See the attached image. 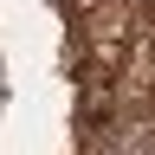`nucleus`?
Listing matches in <instances>:
<instances>
[{"instance_id": "nucleus-1", "label": "nucleus", "mask_w": 155, "mask_h": 155, "mask_svg": "<svg viewBox=\"0 0 155 155\" xmlns=\"http://www.w3.org/2000/svg\"><path fill=\"white\" fill-rule=\"evenodd\" d=\"M84 52H91V65H104V71H123L129 58H136V13H129V0L91 7V19H84Z\"/></svg>"}, {"instance_id": "nucleus-2", "label": "nucleus", "mask_w": 155, "mask_h": 155, "mask_svg": "<svg viewBox=\"0 0 155 155\" xmlns=\"http://www.w3.org/2000/svg\"><path fill=\"white\" fill-rule=\"evenodd\" d=\"M149 78H155V32H149Z\"/></svg>"}]
</instances>
